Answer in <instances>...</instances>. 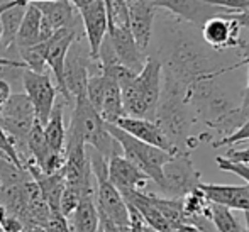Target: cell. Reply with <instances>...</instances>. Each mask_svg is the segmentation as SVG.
Wrapping results in <instances>:
<instances>
[{"label":"cell","mask_w":249,"mask_h":232,"mask_svg":"<svg viewBox=\"0 0 249 232\" xmlns=\"http://www.w3.org/2000/svg\"><path fill=\"white\" fill-rule=\"evenodd\" d=\"M161 66L163 76L177 82L185 90H188L194 82L203 78H219L224 73L237 68L236 65L222 66L183 33H177V36L171 39L166 58L161 59Z\"/></svg>","instance_id":"cell-1"},{"label":"cell","mask_w":249,"mask_h":232,"mask_svg":"<svg viewBox=\"0 0 249 232\" xmlns=\"http://www.w3.org/2000/svg\"><path fill=\"white\" fill-rule=\"evenodd\" d=\"M163 85V66L161 59L146 56V63L139 73L121 83L122 107L127 117L154 121L158 102Z\"/></svg>","instance_id":"cell-2"},{"label":"cell","mask_w":249,"mask_h":232,"mask_svg":"<svg viewBox=\"0 0 249 232\" xmlns=\"http://www.w3.org/2000/svg\"><path fill=\"white\" fill-rule=\"evenodd\" d=\"M66 138L90 146L107 160L114 153H117L119 147V144L107 132L105 122L102 121L99 112L89 102L87 93L75 97L73 100V112L70 125L66 127Z\"/></svg>","instance_id":"cell-3"},{"label":"cell","mask_w":249,"mask_h":232,"mask_svg":"<svg viewBox=\"0 0 249 232\" xmlns=\"http://www.w3.org/2000/svg\"><path fill=\"white\" fill-rule=\"evenodd\" d=\"M187 102L194 117L215 131L241 105L234 104L229 93L217 83V78H203L192 83L187 90Z\"/></svg>","instance_id":"cell-4"},{"label":"cell","mask_w":249,"mask_h":232,"mask_svg":"<svg viewBox=\"0 0 249 232\" xmlns=\"http://www.w3.org/2000/svg\"><path fill=\"white\" fill-rule=\"evenodd\" d=\"M105 127H107L108 134L112 136V139L119 144L122 156L129 163L134 164L142 175H146L149 181H154L158 186H161V183H163V168L175 154L160 149V147H154L151 144L141 143V141L134 139L132 136H129L127 132H124L114 124H105Z\"/></svg>","instance_id":"cell-5"},{"label":"cell","mask_w":249,"mask_h":232,"mask_svg":"<svg viewBox=\"0 0 249 232\" xmlns=\"http://www.w3.org/2000/svg\"><path fill=\"white\" fill-rule=\"evenodd\" d=\"M0 117H2V129L14 139L20 161H22V164H26L29 161L26 139L29 136L31 129H33L34 122L37 121L27 95L26 93L10 95L7 104L0 108Z\"/></svg>","instance_id":"cell-6"},{"label":"cell","mask_w":249,"mask_h":232,"mask_svg":"<svg viewBox=\"0 0 249 232\" xmlns=\"http://www.w3.org/2000/svg\"><path fill=\"white\" fill-rule=\"evenodd\" d=\"M78 41V31L76 29H70V27H65V29H58L50 41L43 44H37L36 51L41 54L44 65L51 70L53 76H54V87L58 90V93L63 97L65 104H70L73 102L71 95L68 93L65 87V63H66V54H68L71 44Z\"/></svg>","instance_id":"cell-7"},{"label":"cell","mask_w":249,"mask_h":232,"mask_svg":"<svg viewBox=\"0 0 249 232\" xmlns=\"http://www.w3.org/2000/svg\"><path fill=\"white\" fill-rule=\"evenodd\" d=\"M200 171L195 170L190 153L175 154L163 168V183L160 190L170 198H183L187 193L200 186Z\"/></svg>","instance_id":"cell-8"},{"label":"cell","mask_w":249,"mask_h":232,"mask_svg":"<svg viewBox=\"0 0 249 232\" xmlns=\"http://www.w3.org/2000/svg\"><path fill=\"white\" fill-rule=\"evenodd\" d=\"M68 2L78 12L87 41H89V54L93 61H97L100 46L107 36L108 29L107 10H105L104 0H68Z\"/></svg>","instance_id":"cell-9"},{"label":"cell","mask_w":249,"mask_h":232,"mask_svg":"<svg viewBox=\"0 0 249 232\" xmlns=\"http://www.w3.org/2000/svg\"><path fill=\"white\" fill-rule=\"evenodd\" d=\"M22 85L24 93L27 95L31 105L34 108L36 119L41 125L48 122L51 115V110L56 104L58 98V90H56L54 83L50 78L46 71L36 73L31 70H24L22 71Z\"/></svg>","instance_id":"cell-10"},{"label":"cell","mask_w":249,"mask_h":232,"mask_svg":"<svg viewBox=\"0 0 249 232\" xmlns=\"http://www.w3.org/2000/svg\"><path fill=\"white\" fill-rule=\"evenodd\" d=\"M105 37H107L119 65L125 66L134 73L141 71L146 63V56L132 37L129 26H108Z\"/></svg>","instance_id":"cell-11"},{"label":"cell","mask_w":249,"mask_h":232,"mask_svg":"<svg viewBox=\"0 0 249 232\" xmlns=\"http://www.w3.org/2000/svg\"><path fill=\"white\" fill-rule=\"evenodd\" d=\"M154 5L156 9H166L173 16L180 17L181 20L198 27H202L212 17L232 14L222 7L210 5L203 0H154Z\"/></svg>","instance_id":"cell-12"},{"label":"cell","mask_w":249,"mask_h":232,"mask_svg":"<svg viewBox=\"0 0 249 232\" xmlns=\"http://www.w3.org/2000/svg\"><path fill=\"white\" fill-rule=\"evenodd\" d=\"M107 177L110 183L121 192V195L131 192H144L148 177L142 175L132 163H129L122 154L114 153L107 160Z\"/></svg>","instance_id":"cell-13"},{"label":"cell","mask_w":249,"mask_h":232,"mask_svg":"<svg viewBox=\"0 0 249 232\" xmlns=\"http://www.w3.org/2000/svg\"><path fill=\"white\" fill-rule=\"evenodd\" d=\"M202 37L213 51H224V49L236 48L239 43L241 27L231 14L219 16L209 19L202 27Z\"/></svg>","instance_id":"cell-14"},{"label":"cell","mask_w":249,"mask_h":232,"mask_svg":"<svg viewBox=\"0 0 249 232\" xmlns=\"http://www.w3.org/2000/svg\"><path fill=\"white\" fill-rule=\"evenodd\" d=\"M154 16H156L154 0H127L129 29L142 53L149 46Z\"/></svg>","instance_id":"cell-15"},{"label":"cell","mask_w":249,"mask_h":232,"mask_svg":"<svg viewBox=\"0 0 249 232\" xmlns=\"http://www.w3.org/2000/svg\"><path fill=\"white\" fill-rule=\"evenodd\" d=\"M114 125H117L119 129H122L124 132H127L129 136H132L134 139L141 141V143L151 144L154 147H160L163 151H168L171 154H178L175 151V147L171 146V143L164 136V132L161 131V127L154 121H148V119H136V117H121Z\"/></svg>","instance_id":"cell-16"},{"label":"cell","mask_w":249,"mask_h":232,"mask_svg":"<svg viewBox=\"0 0 249 232\" xmlns=\"http://www.w3.org/2000/svg\"><path fill=\"white\" fill-rule=\"evenodd\" d=\"M213 205L226 207L229 210H241L249 214V185H210L200 183L198 186Z\"/></svg>","instance_id":"cell-17"},{"label":"cell","mask_w":249,"mask_h":232,"mask_svg":"<svg viewBox=\"0 0 249 232\" xmlns=\"http://www.w3.org/2000/svg\"><path fill=\"white\" fill-rule=\"evenodd\" d=\"M102 75H104V89H102L100 102L95 110L99 112V115L105 124H115L119 119L125 115L124 107H122L121 87H119L117 80L110 73L102 71Z\"/></svg>","instance_id":"cell-18"},{"label":"cell","mask_w":249,"mask_h":232,"mask_svg":"<svg viewBox=\"0 0 249 232\" xmlns=\"http://www.w3.org/2000/svg\"><path fill=\"white\" fill-rule=\"evenodd\" d=\"M41 12L44 20L51 24L54 31L58 29H76V10L68 0H50V2H37L33 3Z\"/></svg>","instance_id":"cell-19"},{"label":"cell","mask_w":249,"mask_h":232,"mask_svg":"<svg viewBox=\"0 0 249 232\" xmlns=\"http://www.w3.org/2000/svg\"><path fill=\"white\" fill-rule=\"evenodd\" d=\"M44 139L53 154L65 156V143H66V125H65V100L56 104L51 110L48 122L43 125Z\"/></svg>","instance_id":"cell-20"},{"label":"cell","mask_w":249,"mask_h":232,"mask_svg":"<svg viewBox=\"0 0 249 232\" xmlns=\"http://www.w3.org/2000/svg\"><path fill=\"white\" fill-rule=\"evenodd\" d=\"M70 227L71 232H99V214H97L93 192L82 196L78 209L70 219Z\"/></svg>","instance_id":"cell-21"},{"label":"cell","mask_w":249,"mask_h":232,"mask_svg":"<svg viewBox=\"0 0 249 232\" xmlns=\"http://www.w3.org/2000/svg\"><path fill=\"white\" fill-rule=\"evenodd\" d=\"M39 27H41V12L34 5H27L20 22L19 33L16 36L14 46L19 49H27L39 44Z\"/></svg>","instance_id":"cell-22"},{"label":"cell","mask_w":249,"mask_h":232,"mask_svg":"<svg viewBox=\"0 0 249 232\" xmlns=\"http://www.w3.org/2000/svg\"><path fill=\"white\" fill-rule=\"evenodd\" d=\"M26 7H10L0 12V26H2V37H0V49L7 51L14 46L16 36L19 33Z\"/></svg>","instance_id":"cell-23"},{"label":"cell","mask_w":249,"mask_h":232,"mask_svg":"<svg viewBox=\"0 0 249 232\" xmlns=\"http://www.w3.org/2000/svg\"><path fill=\"white\" fill-rule=\"evenodd\" d=\"M209 222L213 224L217 232H244L239 220H237L236 215L232 214V210L226 209V207H220V205H213V203L210 205Z\"/></svg>","instance_id":"cell-24"},{"label":"cell","mask_w":249,"mask_h":232,"mask_svg":"<svg viewBox=\"0 0 249 232\" xmlns=\"http://www.w3.org/2000/svg\"><path fill=\"white\" fill-rule=\"evenodd\" d=\"M244 141H249V119H246L232 134L226 136V138H220L217 141H210V144H212V147H222V146H234V144L244 143Z\"/></svg>","instance_id":"cell-25"},{"label":"cell","mask_w":249,"mask_h":232,"mask_svg":"<svg viewBox=\"0 0 249 232\" xmlns=\"http://www.w3.org/2000/svg\"><path fill=\"white\" fill-rule=\"evenodd\" d=\"M215 163L222 171H227V173H232V175H236V177L243 178V180L249 185V166L248 164L232 163V161L226 160V158H222V156H217Z\"/></svg>","instance_id":"cell-26"},{"label":"cell","mask_w":249,"mask_h":232,"mask_svg":"<svg viewBox=\"0 0 249 232\" xmlns=\"http://www.w3.org/2000/svg\"><path fill=\"white\" fill-rule=\"evenodd\" d=\"M44 232H71L70 222L59 212H51L50 219L46 222Z\"/></svg>","instance_id":"cell-27"},{"label":"cell","mask_w":249,"mask_h":232,"mask_svg":"<svg viewBox=\"0 0 249 232\" xmlns=\"http://www.w3.org/2000/svg\"><path fill=\"white\" fill-rule=\"evenodd\" d=\"M222 158L232 161V163L248 164L249 166V147H244V149H227V153Z\"/></svg>","instance_id":"cell-28"},{"label":"cell","mask_w":249,"mask_h":232,"mask_svg":"<svg viewBox=\"0 0 249 232\" xmlns=\"http://www.w3.org/2000/svg\"><path fill=\"white\" fill-rule=\"evenodd\" d=\"M237 48H239V53H241V61L236 63L237 68H241V66H248V82H249V43L244 39H239V43H237Z\"/></svg>","instance_id":"cell-29"},{"label":"cell","mask_w":249,"mask_h":232,"mask_svg":"<svg viewBox=\"0 0 249 232\" xmlns=\"http://www.w3.org/2000/svg\"><path fill=\"white\" fill-rule=\"evenodd\" d=\"M99 232H131V229L124 226H117L110 220L99 217Z\"/></svg>","instance_id":"cell-30"},{"label":"cell","mask_w":249,"mask_h":232,"mask_svg":"<svg viewBox=\"0 0 249 232\" xmlns=\"http://www.w3.org/2000/svg\"><path fill=\"white\" fill-rule=\"evenodd\" d=\"M129 215H131V226H129L131 232H144V222L141 220L139 214L134 209H131V207H129Z\"/></svg>","instance_id":"cell-31"},{"label":"cell","mask_w":249,"mask_h":232,"mask_svg":"<svg viewBox=\"0 0 249 232\" xmlns=\"http://www.w3.org/2000/svg\"><path fill=\"white\" fill-rule=\"evenodd\" d=\"M37 2H50V0H10L7 3H0V12L5 9H10V7H27Z\"/></svg>","instance_id":"cell-32"},{"label":"cell","mask_w":249,"mask_h":232,"mask_svg":"<svg viewBox=\"0 0 249 232\" xmlns=\"http://www.w3.org/2000/svg\"><path fill=\"white\" fill-rule=\"evenodd\" d=\"M12 95V89H10V83L7 80L0 78V108L7 104V100L10 98Z\"/></svg>","instance_id":"cell-33"},{"label":"cell","mask_w":249,"mask_h":232,"mask_svg":"<svg viewBox=\"0 0 249 232\" xmlns=\"http://www.w3.org/2000/svg\"><path fill=\"white\" fill-rule=\"evenodd\" d=\"M231 16L236 19V22L239 24L241 29H248L249 31V7L244 10H241V12H234L231 14Z\"/></svg>","instance_id":"cell-34"},{"label":"cell","mask_w":249,"mask_h":232,"mask_svg":"<svg viewBox=\"0 0 249 232\" xmlns=\"http://www.w3.org/2000/svg\"><path fill=\"white\" fill-rule=\"evenodd\" d=\"M175 232H205V231H203V227H198L195 224H181Z\"/></svg>","instance_id":"cell-35"},{"label":"cell","mask_w":249,"mask_h":232,"mask_svg":"<svg viewBox=\"0 0 249 232\" xmlns=\"http://www.w3.org/2000/svg\"><path fill=\"white\" fill-rule=\"evenodd\" d=\"M244 219H246V229H244V232H249V214H244Z\"/></svg>","instance_id":"cell-36"},{"label":"cell","mask_w":249,"mask_h":232,"mask_svg":"<svg viewBox=\"0 0 249 232\" xmlns=\"http://www.w3.org/2000/svg\"><path fill=\"white\" fill-rule=\"evenodd\" d=\"M0 161H7V163H10V161H9V158H7L5 154L2 153V151H0Z\"/></svg>","instance_id":"cell-37"},{"label":"cell","mask_w":249,"mask_h":232,"mask_svg":"<svg viewBox=\"0 0 249 232\" xmlns=\"http://www.w3.org/2000/svg\"><path fill=\"white\" fill-rule=\"evenodd\" d=\"M144 232H154V231H151L149 227H146V226H144Z\"/></svg>","instance_id":"cell-38"},{"label":"cell","mask_w":249,"mask_h":232,"mask_svg":"<svg viewBox=\"0 0 249 232\" xmlns=\"http://www.w3.org/2000/svg\"><path fill=\"white\" fill-rule=\"evenodd\" d=\"M246 92L249 93V82H248V87H246Z\"/></svg>","instance_id":"cell-39"},{"label":"cell","mask_w":249,"mask_h":232,"mask_svg":"<svg viewBox=\"0 0 249 232\" xmlns=\"http://www.w3.org/2000/svg\"><path fill=\"white\" fill-rule=\"evenodd\" d=\"M0 37H2V26H0Z\"/></svg>","instance_id":"cell-40"},{"label":"cell","mask_w":249,"mask_h":232,"mask_svg":"<svg viewBox=\"0 0 249 232\" xmlns=\"http://www.w3.org/2000/svg\"><path fill=\"white\" fill-rule=\"evenodd\" d=\"M0 127H2V117H0Z\"/></svg>","instance_id":"cell-41"}]
</instances>
